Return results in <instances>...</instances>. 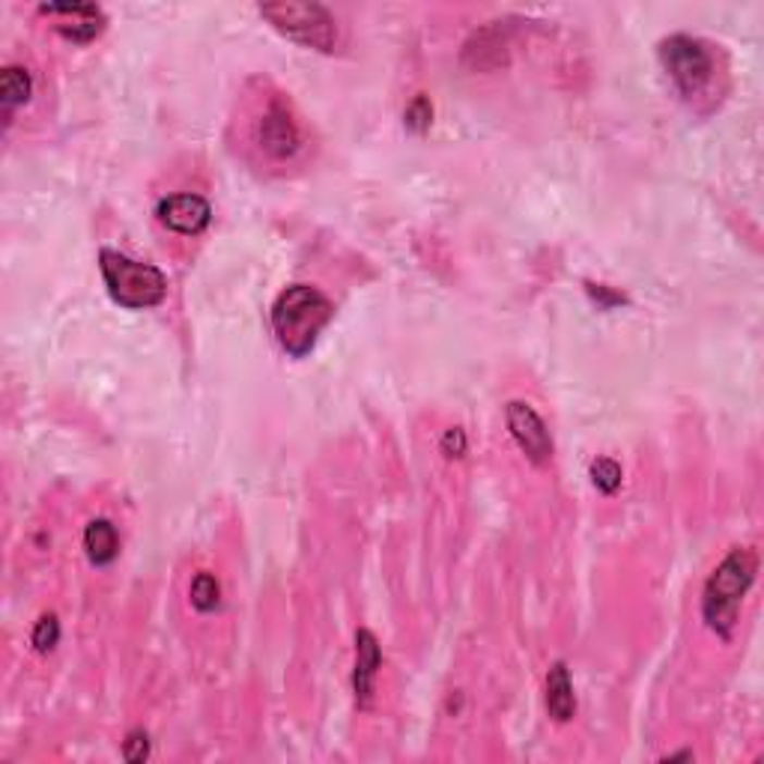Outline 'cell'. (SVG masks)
<instances>
[{
  "label": "cell",
  "instance_id": "44dd1931",
  "mask_svg": "<svg viewBox=\"0 0 764 764\" xmlns=\"http://www.w3.org/2000/svg\"><path fill=\"white\" fill-rule=\"evenodd\" d=\"M442 454L448 457H464L466 454V433L460 428H452L442 436Z\"/></svg>",
  "mask_w": 764,
  "mask_h": 764
},
{
  "label": "cell",
  "instance_id": "8992f818",
  "mask_svg": "<svg viewBox=\"0 0 764 764\" xmlns=\"http://www.w3.org/2000/svg\"><path fill=\"white\" fill-rule=\"evenodd\" d=\"M257 12L267 19L281 36L299 42L313 51L332 54L337 46V22L323 3H305V0H275L260 3Z\"/></svg>",
  "mask_w": 764,
  "mask_h": 764
},
{
  "label": "cell",
  "instance_id": "2e32d148",
  "mask_svg": "<svg viewBox=\"0 0 764 764\" xmlns=\"http://www.w3.org/2000/svg\"><path fill=\"white\" fill-rule=\"evenodd\" d=\"M591 481L601 493H615L621 486V466L609 460V457H597L591 464Z\"/></svg>",
  "mask_w": 764,
  "mask_h": 764
},
{
  "label": "cell",
  "instance_id": "9a60e30c",
  "mask_svg": "<svg viewBox=\"0 0 764 764\" xmlns=\"http://www.w3.org/2000/svg\"><path fill=\"white\" fill-rule=\"evenodd\" d=\"M192 606H195L197 613H212L215 606H219V597H221V586L219 579L212 577V574H207V570H200L195 579H192Z\"/></svg>",
  "mask_w": 764,
  "mask_h": 764
},
{
  "label": "cell",
  "instance_id": "ac0fdd59",
  "mask_svg": "<svg viewBox=\"0 0 764 764\" xmlns=\"http://www.w3.org/2000/svg\"><path fill=\"white\" fill-rule=\"evenodd\" d=\"M430 120H433V104H430L428 96H416L412 102L406 104V114H404V123L412 132H428L430 128Z\"/></svg>",
  "mask_w": 764,
  "mask_h": 764
},
{
  "label": "cell",
  "instance_id": "277c9868",
  "mask_svg": "<svg viewBox=\"0 0 764 764\" xmlns=\"http://www.w3.org/2000/svg\"><path fill=\"white\" fill-rule=\"evenodd\" d=\"M99 269H102L104 287L111 293V299L120 308L128 311H147L162 305L168 296V279L159 267L140 263L128 255H120L114 248L99 251Z\"/></svg>",
  "mask_w": 764,
  "mask_h": 764
},
{
  "label": "cell",
  "instance_id": "9c48e42d",
  "mask_svg": "<svg viewBox=\"0 0 764 764\" xmlns=\"http://www.w3.org/2000/svg\"><path fill=\"white\" fill-rule=\"evenodd\" d=\"M39 12L54 19V27L72 42H90L104 30V12L94 3H42Z\"/></svg>",
  "mask_w": 764,
  "mask_h": 764
},
{
  "label": "cell",
  "instance_id": "5b68a950",
  "mask_svg": "<svg viewBox=\"0 0 764 764\" xmlns=\"http://www.w3.org/2000/svg\"><path fill=\"white\" fill-rule=\"evenodd\" d=\"M661 63L687 102H695L699 96H705L717 82V54L699 36H666L661 42Z\"/></svg>",
  "mask_w": 764,
  "mask_h": 764
},
{
  "label": "cell",
  "instance_id": "4fadbf2b",
  "mask_svg": "<svg viewBox=\"0 0 764 764\" xmlns=\"http://www.w3.org/2000/svg\"><path fill=\"white\" fill-rule=\"evenodd\" d=\"M84 550H87V558L94 562L96 568H108L120 556V534H116L114 522H87V529H84Z\"/></svg>",
  "mask_w": 764,
  "mask_h": 764
},
{
  "label": "cell",
  "instance_id": "8fae6325",
  "mask_svg": "<svg viewBox=\"0 0 764 764\" xmlns=\"http://www.w3.org/2000/svg\"><path fill=\"white\" fill-rule=\"evenodd\" d=\"M546 711L556 723H570L577 717V695H574V681H570L568 666L556 661L546 671Z\"/></svg>",
  "mask_w": 764,
  "mask_h": 764
},
{
  "label": "cell",
  "instance_id": "d6986e66",
  "mask_svg": "<svg viewBox=\"0 0 764 764\" xmlns=\"http://www.w3.org/2000/svg\"><path fill=\"white\" fill-rule=\"evenodd\" d=\"M123 755H126V762H144L150 755V735L144 729L128 731L126 743H123Z\"/></svg>",
  "mask_w": 764,
  "mask_h": 764
},
{
  "label": "cell",
  "instance_id": "ffe728a7",
  "mask_svg": "<svg viewBox=\"0 0 764 764\" xmlns=\"http://www.w3.org/2000/svg\"><path fill=\"white\" fill-rule=\"evenodd\" d=\"M586 289H589V296L601 308H615V305H625V296L621 293H615V289H609L606 284H594V281H586Z\"/></svg>",
  "mask_w": 764,
  "mask_h": 764
},
{
  "label": "cell",
  "instance_id": "ba28073f",
  "mask_svg": "<svg viewBox=\"0 0 764 764\" xmlns=\"http://www.w3.org/2000/svg\"><path fill=\"white\" fill-rule=\"evenodd\" d=\"M156 215L164 227L180 236H200L207 231L212 221V207L204 195L195 192H180V195H168L159 200Z\"/></svg>",
  "mask_w": 764,
  "mask_h": 764
},
{
  "label": "cell",
  "instance_id": "7a4b0ae2",
  "mask_svg": "<svg viewBox=\"0 0 764 764\" xmlns=\"http://www.w3.org/2000/svg\"><path fill=\"white\" fill-rule=\"evenodd\" d=\"M755 570H759V558H755L753 550L750 546H735L729 556L714 568V574L707 577L705 591H702V615H705L707 627L717 637H731V630L738 625L743 597L753 586Z\"/></svg>",
  "mask_w": 764,
  "mask_h": 764
},
{
  "label": "cell",
  "instance_id": "6da1fadb",
  "mask_svg": "<svg viewBox=\"0 0 764 764\" xmlns=\"http://www.w3.org/2000/svg\"><path fill=\"white\" fill-rule=\"evenodd\" d=\"M332 313L335 308L320 289L308 284H289L287 289H281L269 313L272 335L287 356L305 359L317 347V337L323 335Z\"/></svg>",
  "mask_w": 764,
  "mask_h": 764
},
{
  "label": "cell",
  "instance_id": "30bf717a",
  "mask_svg": "<svg viewBox=\"0 0 764 764\" xmlns=\"http://www.w3.org/2000/svg\"><path fill=\"white\" fill-rule=\"evenodd\" d=\"M380 666V642H377V637H373L371 630H359V633H356V669H353V693H356L359 707L371 705L373 678H377Z\"/></svg>",
  "mask_w": 764,
  "mask_h": 764
},
{
  "label": "cell",
  "instance_id": "e0dca14e",
  "mask_svg": "<svg viewBox=\"0 0 764 764\" xmlns=\"http://www.w3.org/2000/svg\"><path fill=\"white\" fill-rule=\"evenodd\" d=\"M30 642H34L36 651H51L54 645L60 642V621L58 615H42L39 621H36L34 627V637H30Z\"/></svg>",
  "mask_w": 764,
  "mask_h": 764
},
{
  "label": "cell",
  "instance_id": "5bb4252c",
  "mask_svg": "<svg viewBox=\"0 0 764 764\" xmlns=\"http://www.w3.org/2000/svg\"><path fill=\"white\" fill-rule=\"evenodd\" d=\"M30 94H34V82H30V72L24 66H7L0 72V102H3L7 111L27 102Z\"/></svg>",
  "mask_w": 764,
  "mask_h": 764
},
{
  "label": "cell",
  "instance_id": "3957f363",
  "mask_svg": "<svg viewBox=\"0 0 764 764\" xmlns=\"http://www.w3.org/2000/svg\"><path fill=\"white\" fill-rule=\"evenodd\" d=\"M248 140L269 164H289L305 150V128L287 96H260L248 120Z\"/></svg>",
  "mask_w": 764,
  "mask_h": 764
},
{
  "label": "cell",
  "instance_id": "7c38bea8",
  "mask_svg": "<svg viewBox=\"0 0 764 764\" xmlns=\"http://www.w3.org/2000/svg\"><path fill=\"white\" fill-rule=\"evenodd\" d=\"M464 60L472 70H496L502 66L508 54H505V36L498 34V27H484L478 30L464 48Z\"/></svg>",
  "mask_w": 764,
  "mask_h": 764
},
{
  "label": "cell",
  "instance_id": "52a82bcc",
  "mask_svg": "<svg viewBox=\"0 0 764 764\" xmlns=\"http://www.w3.org/2000/svg\"><path fill=\"white\" fill-rule=\"evenodd\" d=\"M505 421L514 442L520 445V452L532 460L534 466H544L553 457V436L546 430L544 418L534 412L532 404L522 401H510L505 406Z\"/></svg>",
  "mask_w": 764,
  "mask_h": 764
}]
</instances>
